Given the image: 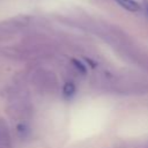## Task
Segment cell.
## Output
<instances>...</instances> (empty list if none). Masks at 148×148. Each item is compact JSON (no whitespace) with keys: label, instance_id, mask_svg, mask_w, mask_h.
<instances>
[{"label":"cell","instance_id":"cell-3","mask_svg":"<svg viewBox=\"0 0 148 148\" xmlns=\"http://www.w3.org/2000/svg\"><path fill=\"white\" fill-rule=\"evenodd\" d=\"M72 64H73L74 67L79 71V73H81V74H86V73H87L86 65H83L80 60H77V59H72Z\"/></svg>","mask_w":148,"mask_h":148},{"label":"cell","instance_id":"cell-2","mask_svg":"<svg viewBox=\"0 0 148 148\" xmlns=\"http://www.w3.org/2000/svg\"><path fill=\"white\" fill-rule=\"evenodd\" d=\"M75 90H76V88L73 82H66L62 88V94L66 98H71L75 94Z\"/></svg>","mask_w":148,"mask_h":148},{"label":"cell","instance_id":"cell-1","mask_svg":"<svg viewBox=\"0 0 148 148\" xmlns=\"http://www.w3.org/2000/svg\"><path fill=\"white\" fill-rule=\"evenodd\" d=\"M113 1H116L121 8L126 9L128 12H132V13H136L141 9L140 3L134 0H113Z\"/></svg>","mask_w":148,"mask_h":148},{"label":"cell","instance_id":"cell-4","mask_svg":"<svg viewBox=\"0 0 148 148\" xmlns=\"http://www.w3.org/2000/svg\"><path fill=\"white\" fill-rule=\"evenodd\" d=\"M143 9H145V12H146V15L148 16V1H145V2H143Z\"/></svg>","mask_w":148,"mask_h":148}]
</instances>
